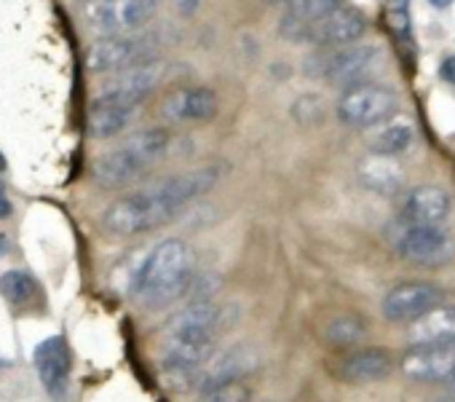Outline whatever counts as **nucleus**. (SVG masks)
I'll use <instances>...</instances> for the list:
<instances>
[{
    "mask_svg": "<svg viewBox=\"0 0 455 402\" xmlns=\"http://www.w3.org/2000/svg\"><path fill=\"white\" fill-rule=\"evenodd\" d=\"M220 180L217 166H204L166 180L148 182L108 207L102 226L116 237H137L174 221L190 201L201 198Z\"/></svg>",
    "mask_w": 455,
    "mask_h": 402,
    "instance_id": "obj_1",
    "label": "nucleus"
},
{
    "mask_svg": "<svg viewBox=\"0 0 455 402\" xmlns=\"http://www.w3.org/2000/svg\"><path fill=\"white\" fill-rule=\"evenodd\" d=\"M220 317L214 303L196 301L169 322L161 343V365L169 375H193L214 357Z\"/></svg>",
    "mask_w": 455,
    "mask_h": 402,
    "instance_id": "obj_2",
    "label": "nucleus"
},
{
    "mask_svg": "<svg viewBox=\"0 0 455 402\" xmlns=\"http://www.w3.org/2000/svg\"><path fill=\"white\" fill-rule=\"evenodd\" d=\"M193 269L185 242L166 239L153 247L132 277V295L145 309H164L182 298L190 287Z\"/></svg>",
    "mask_w": 455,
    "mask_h": 402,
    "instance_id": "obj_3",
    "label": "nucleus"
},
{
    "mask_svg": "<svg viewBox=\"0 0 455 402\" xmlns=\"http://www.w3.org/2000/svg\"><path fill=\"white\" fill-rule=\"evenodd\" d=\"M169 150V134L164 129H142L126 137L118 148L94 161V177L105 188H124L137 182L150 166H156Z\"/></svg>",
    "mask_w": 455,
    "mask_h": 402,
    "instance_id": "obj_4",
    "label": "nucleus"
},
{
    "mask_svg": "<svg viewBox=\"0 0 455 402\" xmlns=\"http://www.w3.org/2000/svg\"><path fill=\"white\" fill-rule=\"evenodd\" d=\"M396 110H399L396 92L380 84H367V81L348 86L338 102V118L346 126H356V129L378 126L388 121L391 116H396Z\"/></svg>",
    "mask_w": 455,
    "mask_h": 402,
    "instance_id": "obj_5",
    "label": "nucleus"
},
{
    "mask_svg": "<svg viewBox=\"0 0 455 402\" xmlns=\"http://www.w3.org/2000/svg\"><path fill=\"white\" fill-rule=\"evenodd\" d=\"M284 30H287V36L300 33V36H295V41H303L311 46H324V49L327 46H348V44H356L367 33V20L356 9L338 6L314 22L284 20Z\"/></svg>",
    "mask_w": 455,
    "mask_h": 402,
    "instance_id": "obj_6",
    "label": "nucleus"
},
{
    "mask_svg": "<svg viewBox=\"0 0 455 402\" xmlns=\"http://www.w3.org/2000/svg\"><path fill=\"white\" fill-rule=\"evenodd\" d=\"M396 253L415 266L439 269L455 261V237L439 226H404L396 237Z\"/></svg>",
    "mask_w": 455,
    "mask_h": 402,
    "instance_id": "obj_7",
    "label": "nucleus"
},
{
    "mask_svg": "<svg viewBox=\"0 0 455 402\" xmlns=\"http://www.w3.org/2000/svg\"><path fill=\"white\" fill-rule=\"evenodd\" d=\"M121 76H116L100 94L94 102H113V105H129L137 108L150 92H156L161 86V81L166 78V62L150 60V62H137L126 70H118Z\"/></svg>",
    "mask_w": 455,
    "mask_h": 402,
    "instance_id": "obj_8",
    "label": "nucleus"
},
{
    "mask_svg": "<svg viewBox=\"0 0 455 402\" xmlns=\"http://www.w3.org/2000/svg\"><path fill=\"white\" fill-rule=\"evenodd\" d=\"M455 343H410L402 357V373L420 383H439L452 378Z\"/></svg>",
    "mask_w": 455,
    "mask_h": 402,
    "instance_id": "obj_9",
    "label": "nucleus"
},
{
    "mask_svg": "<svg viewBox=\"0 0 455 402\" xmlns=\"http://www.w3.org/2000/svg\"><path fill=\"white\" fill-rule=\"evenodd\" d=\"M442 303V290L428 282H404L388 290L383 298V317L388 322H415L426 311Z\"/></svg>",
    "mask_w": 455,
    "mask_h": 402,
    "instance_id": "obj_10",
    "label": "nucleus"
},
{
    "mask_svg": "<svg viewBox=\"0 0 455 402\" xmlns=\"http://www.w3.org/2000/svg\"><path fill=\"white\" fill-rule=\"evenodd\" d=\"M150 52V44L145 38H124V36H105L86 52V68L92 73H116L126 70Z\"/></svg>",
    "mask_w": 455,
    "mask_h": 402,
    "instance_id": "obj_11",
    "label": "nucleus"
},
{
    "mask_svg": "<svg viewBox=\"0 0 455 402\" xmlns=\"http://www.w3.org/2000/svg\"><path fill=\"white\" fill-rule=\"evenodd\" d=\"M255 367H258V351L252 346H244V343L234 346V349H228L220 357L206 362V370L201 373V381H198V391L206 399L212 391H217L228 383H239Z\"/></svg>",
    "mask_w": 455,
    "mask_h": 402,
    "instance_id": "obj_12",
    "label": "nucleus"
},
{
    "mask_svg": "<svg viewBox=\"0 0 455 402\" xmlns=\"http://www.w3.org/2000/svg\"><path fill=\"white\" fill-rule=\"evenodd\" d=\"M33 365L41 375V383L52 397H62L68 391L70 370H73V351L65 335H52L33 351Z\"/></svg>",
    "mask_w": 455,
    "mask_h": 402,
    "instance_id": "obj_13",
    "label": "nucleus"
},
{
    "mask_svg": "<svg viewBox=\"0 0 455 402\" xmlns=\"http://www.w3.org/2000/svg\"><path fill=\"white\" fill-rule=\"evenodd\" d=\"M452 198L439 185H418L402 205L404 226H439L447 221Z\"/></svg>",
    "mask_w": 455,
    "mask_h": 402,
    "instance_id": "obj_14",
    "label": "nucleus"
},
{
    "mask_svg": "<svg viewBox=\"0 0 455 402\" xmlns=\"http://www.w3.org/2000/svg\"><path fill=\"white\" fill-rule=\"evenodd\" d=\"M378 60V49L375 46H343L332 54H327V60L322 62V76L330 84L338 86H354Z\"/></svg>",
    "mask_w": 455,
    "mask_h": 402,
    "instance_id": "obj_15",
    "label": "nucleus"
},
{
    "mask_svg": "<svg viewBox=\"0 0 455 402\" xmlns=\"http://www.w3.org/2000/svg\"><path fill=\"white\" fill-rule=\"evenodd\" d=\"M161 113L169 121H209L217 113V97L204 86L177 89L164 100Z\"/></svg>",
    "mask_w": 455,
    "mask_h": 402,
    "instance_id": "obj_16",
    "label": "nucleus"
},
{
    "mask_svg": "<svg viewBox=\"0 0 455 402\" xmlns=\"http://www.w3.org/2000/svg\"><path fill=\"white\" fill-rule=\"evenodd\" d=\"M407 338L410 343H455V303H439L415 322H410Z\"/></svg>",
    "mask_w": 455,
    "mask_h": 402,
    "instance_id": "obj_17",
    "label": "nucleus"
},
{
    "mask_svg": "<svg viewBox=\"0 0 455 402\" xmlns=\"http://www.w3.org/2000/svg\"><path fill=\"white\" fill-rule=\"evenodd\" d=\"M137 108L129 105H113V102H92V113H89V132L100 140L116 137L121 134L134 116Z\"/></svg>",
    "mask_w": 455,
    "mask_h": 402,
    "instance_id": "obj_18",
    "label": "nucleus"
},
{
    "mask_svg": "<svg viewBox=\"0 0 455 402\" xmlns=\"http://www.w3.org/2000/svg\"><path fill=\"white\" fill-rule=\"evenodd\" d=\"M391 370V357L383 349H364L343 362V378L348 381H378Z\"/></svg>",
    "mask_w": 455,
    "mask_h": 402,
    "instance_id": "obj_19",
    "label": "nucleus"
},
{
    "mask_svg": "<svg viewBox=\"0 0 455 402\" xmlns=\"http://www.w3.org/2000/svg\"><path fill=\"white\" fill-rule=\"evenodd\" d=\"M84 20L92 30L113 36L126 30L124 22V0H84Z\"/></svg>",
    "mask_w": 455,
    "mask_h": 402,
    "instance_id": "obj_20",
    "label": "nucleus"
},
{
    "mask_svg": "<svg viewBox=\"0 0 455 402\" xmlns=\"http://www.w3.org/2000/svg\"><path fill=\"white\" fill-rule=\"evenodd\" d=\"M38 290L41 287H38L36 277L22 271V269H14V271L0 277V295H4L6 303L14 306V309H28L36 301Z\"/></svg>",
    "mask_w": 455,
    "mask_h": 402,
    "instance_id": "obj_21",
    "label": "nucleus"
},
{
    "mask_svg": "<svg viewBox=\"0 0 455 402\" xmlns=\"http://www.w3.org/2000/svg\"><path fill=\"white\" fill-rule=\"evenodd\" d=\"M412 140H415V132L410 126L391 124V126L380 129L378 134H372L370 142H367V148H370V153H375L380 158H391V156L404 153L412 145Z\"/></svg>",
    "mask_w": 455,
    "mask_h": 402,
    "instance_id": "obj_22",
    "label": "nucleus"
},
{
    "mask_svg": "<svg viewBox=\"0 0 455 402\" xmlns=\"http://www.w3.org/2000/svg\"><path fill=\"white\" fill-rule=\"evenodd\" d=\"M364 333H367V325H364L359 317L343 314V317H338V319H332V322L327 325L324 338H327L332 346H338V349H348V346L359 343V341L364 338Z\"/></svg>",
    "mask_w": 455,
    "mask_h": 402,
    "instance_id": "obj_23",
    "label": "nucleus"
},
{
    "mask_svg": "<svg viewBox=\"0 0 455 402\" xmlns=\"http://www.w3.org/2000/svg\"><path fill=\"white\" fill-rule=\"evenodd\" d=\"M287 4V20L292 22H314L332 9L343 6V0H284Z\"/></svg>",
    "mask_w": 455,
    "mask_h": 402,
    "instance_id": "obj_24",
    "label": "nucleus"
},
{
    "mask_svg": "<svg viewBox=\"0 0 455 402\" xmlns=\"http://www.w3.org/2000/svg\"><path fill=\"white\" fill-rule=\"evenodd\" d=\"M399 182H402V177L391 161H375L364 169V185H370L380 193H394L399 188Z\"/></svg>",
    "mask_w": 455,
    "mask_h": 402,
    "instance_id": "obj_25",
    "label": "nucleus"
},
{
    "mask_svg": "<svg viewBox=\"0 0 455 402\" xmlns=\"http://www.w3.org/2000/svg\"><path fill=\"white\" fill-rule=\"evenodd\" d=\"M161 0H124V22H126V30H137L142 28L153 12L158 9Z\"/></svg>",
    "mask_w": 455,
    "mask_h": 402,
    "instance_id": "obj_26",
    "label": "nucleus"
},
{
    "mask_svg": "<svg viewBox=\"0 0 455 402\" xmlns=\"http://www.w3.org/2000/svg\"><path fill=\"white\" fill-rule=\"evenodd\" d=\"M388 22L394 28V33L404 36L410 33V0H388Z\"/></svg>",
    "mask_w": 455,
    "mask_h": 402,
    "instance_id": "obj_27",
    "label": "nucleus"
},
{
    "mask_svg": "<svg viewBox=\"0 0 455 402\" xmlns=\"http://www.w3.org/2000/svg\"><path fill=\"white\" fill-rule=\"evenodd\" d=\"M439 76H442V81H447V84L455 86V54H450V57L439 65Z\"/></svg>",
    "mask_w": 455,
    "mask_h": 402,
    "instance_id": "obj_28",
    "label": "nucleus"
},
{
    "mask_svg": "<svg viewBox=\"0 0 455 402\" xmlns=\"http://www.w3.org/2000/svg\"><path fill=\"white\" fill-rule=\"evenodd\" d=\"M12 201H9V196H6V188H4V182H0V221H6L9 215H12Z\"/></svg>",
    "mask_w": 455,
    "mask_h": 402,
    "instance_id": "obj_29",
    "label": "nucleus"
},
{
    "mask_svg": "<svg viewBox=\"0 0 455 402\" xmlns=\"http://www.w3.org/2000/svg\"><path fill=\"white\" fill-rule=\"evenodd\" d=\"M174 4H177L180 14H185V17H190L198 9V0H174Z\"/></svg>",
    "mask_w": 455,
    "mask_h": 402,
    "instance_id": "obj_30",
    "label": "nucleus"
},
{
    "mask_svg": "<svg viewBox=\"0 0 455 402\" xmlns=\"http://www.w3.org/2000/svg\"><path fill=\"white\" fill-rule=\"evenodd\" d=\"M428 4H431L434 9H447V6L455 4V0H428Z\"/></svg>",
    "mask_w": 455,
    "mask_h": 402,
    "instance_id": "obj_31",
    "label": "nucleus"
},
{
    "mask_svg": "<svg viewBox=\"0 0 455 402\" xmlns=\"http://www.w3.org/2000/svg\"><path fill=\"white\" fill-rule=\"evenodd\" d=\"M6 247H9V242H6L4 237H0V255H6V253H9Z\"/></svg>",
    "mask_w": 455,
    "mask_h": 402,
    "instance_id": "obj_32",
    "label": "nucleus"
},
{
    "mask_svg": "<svg viewBox=\"0 0 455 402\" xmlns=\"http://www.w3.org/2000/svg\"><path fill=\"white\" fill-rule=\"evenodd\" d=\"M6 166V161H4V156H0V169H4Z\"/></svg>",
    "mask_w": 455,
    "mask_h": 402,
    "instance_id": "obj_33",
    "label": "nucleus"
},
{
    "mask_svg": "<svg viewBox=\"0 0 455 402\" xmlns=\"http://www.w3.org/2000/svg\"><path fill=\"white\" fill-rule=\"evenodd\" d=\"M6 365H9V362H6V359H0V367H6Z\"/></svg>",
    "mask_w": 455,
    "mask_h": 402,
    "instance_id": "obj_34",
    "label": "nucleus"
},
{
    "mask_svg": "<svg viewBox=\"0 0 455 402\" xmlns=\"http://www.w3.org/2000/svg\"><path fill=\"white\" fill-rule=\"evenodd\" d=\"M450 381H452V383H455V370H452V378H450Z\"/></svg>",
    "mask_w": 455,
    "mask_h": 402,
    "instance_id": "obj_35",
    "label": "nucleus"
},
{
    "mask_svg": "<svg viewBox=\"0 0 455 402\" xmlns=\"http://www.w3.org/2000/svg\"><path fill=\"white\" fill-rule=\"evenodd\" d=\"M268 4H279V0H268Z\"/></svg>",
    "mask_w": 455,
    "mask_h": 402,
    "instance_id": "obj_36",
    "label": "nucleus"
}]
</instances>
